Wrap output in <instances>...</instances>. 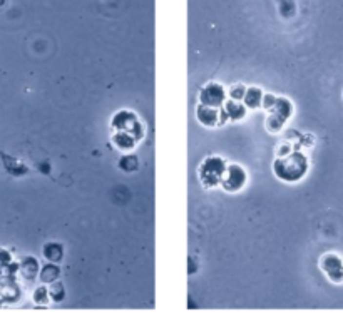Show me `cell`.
Returning <instances> with one entry per match:
<instances>
[{"label": "cell", "instance_id": "cell-6", "mask_svg": "<svg viewBox=\"0 0 343 316\" xmlns=\"http://www.w3.org/2000/svg\"><path fill=\"white\" fill-rule=\"evenodd\" d=\"M322 268L331 281H335V283L343 281V261L337 255H326L323 257Z\"/></svg>", "mask_w": 343, "mask_h": 316}, {"label": "cell", "instance_id": "cell-7", "mask_svg": "<svg viewBox=\"0 0 343 316\" xmlns=\"http://www.w3.org/2000/svg\"><path fill=\"white\" fill-rule=\"evenodd\" d=\"M198 120L206 127H214L216 124H220V111L214 107H208V105H200L196 111Z\"/></svg>", "mask_w": 343, "mask_h": 316}, {"label": "cell", "instance_id": "cell-17", "mask_svg": "<svg viewBox=\"0 0 343 316\" xmlns=\"http://www.w3.org/2000/svg\"><path fill=\"white\" fill-rule=\"evenodd\" d=\"M36 301L37 303H45L47 301V290H45L44 286L39 288V290L36 291Z\"/></svg>", "mask_w": 343, "mask_h": 316}, {"label": "cell", "instance_id": "cell-10", "mask_svg": "<svg viewBox=\"0 0 343 316\" xmlns=\"http://www.w3.org/2000/svg\"><path fill=\"white\" fill-rule=\"evenodd\" d=\"M263 96H264V94L261 92L260 87H248L246 92H244V97H243L244 105L249 107V109L260 107L261 102H263Z\"/></svg>", "mask_w": 343, "mask_h": 316}, {"label": "cell", "instance_id": "cell-4", "mask_svg": "<svg viewBox=\"0 0 343 316\" xmlns=\"http://www.w3.org/2000/svg\"><path fill=\"white\" fill-rule=\"evenodd\" d=\"M246 184V173L241 166L238 164H231V166L226 167L223 179H221V187L228 193H236V191H241Z\"/></svg>", "mask_w": 343, "mask_h": 316}, {"label": "cell", "instance_id": "cell-8", "mask_svg": "<svg viewBox=\"0 0 343 316\" xmlns=\"http://www.w3.org/2000/svg\"><path fill=\"white\" fill-rule=\"evenodd\" d=\"M223 111L226 112V116H228V119L231 120H241L244 116H246V105L241 104V100H228V102L224 104Z\"/></svg>", "mask_w": 343, "mask_h": 316}, {"label": "cell", "instance_id": "cell-15", "mask_svg": "<svg viewBox=\"0 0 343 316\" xmlns=\"http://www.w3.org/2000/svg\"><path fill=\"white\" fill-rule=\"evenodd\" d=\"M64 288H62L61 283H52V288H50V298L56 299V301H61L62 296H64Z\"/></svg>", "mask_w": 343, "mask_h": 316}, {"label": "cell", "instance_id": "cell-3", "mask_svg": "<svg viewBox=\"0 0 343 316\" xmlns=\"http://www.w3.org/2000/svg\"><path fill=\"white\" fill-rule=\"evenodd\" d=\"M200 102L214 109L223 107L226 102V89L218 82H209V84L202 85L200 91Z\"/></svg>", "mask_w": 343, "mask_h": 316}, {"label": "cell", "instance_id": "cell-13", "mask_svg": "<svg viewBox=\"0 0 343 316\" xmlns=\"http://www.w3.org/2000/svg\"><path fill=\"white\" fill-rule=\"evenodd\" d=\"M283 124H284V119H283V117H280L278 114H275V112H270V116H268V119H266V127H268V131L278 132L280 129L283 127Z\"/></svg>", "mask_w": 343, "mask_h": 316}, {"label": "cell", "instance_id": "cell-2", "mask_svg": "<svg viewBox=\"0 0 343 316\" xmlns=\"http://www.w3.org/2000/svg\"><path fill=\"white\" fill-rule=\"evenodd\" d=\"M226 167H228L226 166V161L223 158H220V156H209V158H206L201 162L200 169H198L201 184L208 187V189L220 186Z\"/></svg>", "mask_w": 343, "mask_h": 316}, {"label": "cell", "instance_id": "cell-9", "mask_svg": "<svg viewBox=\"0 0 343 316\" xmlns=\"http://www.w3.org/2000/svg\"><path fill=\"white\" fill-rule=\"evenodd\" d=\"M112 142H114L121 151H131L136 144V138L132 134H129V132L116 131V134L112 136Z\"/></svg>", "mask_w": 343, "mask_h": 316}, {"label": "cell", "instance_id": "cell-16", "mask_svg": "<svg viewBox=\"0 0 343 316\" xmlns=\"http://www.w3.org/2000/svg\"><path fill=\"white\" fill-rule=\"evenodd\" d=\"M275 100H276V97L273 96V94H266V96H263V107L264 109H268V111H271V107L275 105Z\"/></svg>", "mask_w": 343, "mask_h": 316}, {"label": "cell", "instance_id": "cell-11", "mask_svg": "<svg viewBox=\"0 0 343 316\" xmlns=\"http://www.w3.org/2000/svg\"><path fill=\"white\" fill-rule=\"evenodd\" d=\"M270 112H275V114H278L280 117H283V119L286 120L293 114V104L288 99H284V97H280V99L275 100V105L271 107Z\"/></svg>", "mask_w": 343, "mask_h": 316}, {"label": "cell", "instance_id": "cell-12", "mask_svg": "<svg viewBox=\"0 0 343 316\" xmlns=\"http://www.w3.org/2000/svg\"><path fill=\"white\" fill-rule=\"evenodd\" d=\"M44 256L49 261H59L62 257V248L56 243H50L44 248Z\"/></svg>", "mask_w": 343, "mask_h": 316}, {"label": "cell", "instance_id": "cell-5", "mask_svg": "<svg viewBox=\"0 0 343 316\" xmlns=\"http://www.w3.org/2000/svg\"><path fill=\"white\" fill-rule=\"evenodd\" d=\"M112 129H114V131L129 132L136 139L142 138V126L139 124V120L136 119V116L127 111H121L112 117Z\"/></svg>", "mask_w": 343, "mask_h": 316}, {"label": "cell", "instance_id": "cell-1", "mask_svg": "<svg viewBox=\"0 0 343 316\" xmlns=\"http://www.w3.org/2000/svg\"><path fill=\"white\" fill-rule=\"evenodd\" d=\"M273 173L284 182H298L308 173L306 156L302 152H290L283 158H278L273 162Z\"/></svg>", "mask_w": 343, "mask_h": 316}, {"label": "cell", "instance_id": "cell-14", "mask_svg": "<svg viewBox=\"0 0 343 316\" xmlns=\"http://www.w3.org/2000/svg\"><path fill=\"white\" fill-rule=\"evenodd\" d=\"M244 92H246V87L241 85V84H236V85H233V87L229 89V97H231L233 100H243Z\"/></svg>", "mask_w": 343, "mask_h": 316}]
</instances>
